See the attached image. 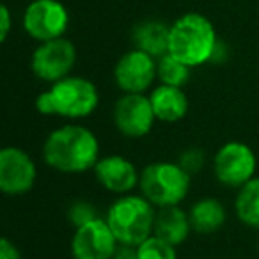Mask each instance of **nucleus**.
I'll return each instance as SVG.
<instances>
[{
    "instance_id": "obj_9",
    "label": "nucleus",
    "mask_w": 259,
    "mask_h": 259,
    "mask_svg": "<svg viewBox=\"0 0 259 259\" xmlns=\"http://www.w3.org/2000/svg\"><path fill=\"white\" fill-rule=\"evenodd\" d=\"M112 75L121 93L146 94L158 80V59L139 48H132L117 59Z\"/></svg>"
},
{
    "instance_id": "obj_8",
    "label": "nucleus",
    "mask_w": 259,
    "mask_h": 259,
    "mask_svg": "<svg viewBox=\"0 0 259 259\" xmlns=\"http://www.w3.org/2000/svg\"><path fill=\"white\" fill-rule=\"evenodd\" d=\"M76 64V48L68 37L37 43L30 55V71L39 82L48 85L73 75Z\"/></svg>"
},
{
    "instance_id": "obj_13",
    "label": "nucleus",
    "mask_w": 259,
    "mask_h": 259,
    "mask_svg": "<svg viewBox=\"0 0 259 259\" xmlns=\"http://www.w3.org/2000/svg\"><path fill=\"white\" fill-rule=\"evenodd\" d=\"M94 180L112 195H124L139 190L141 169L124 155H101L93 169Z\"/></svg>"
},
{
    "instance_id": "obj_16",
    "label": "nucleus",
    "mask_w": 259,
    "mask_h": 259,
    "mask_svg": "<svg viewBox=\"0 0 259 259\" xmlns=\"http://www.w3.org/2000/svg\"><path fill=\"white\" fill-rule=\"evenodd\" d=\"M192 224L190 217H188V209H183L180 206H167V208H160L156 211V222H155V234L163 238L169 243L183 245L185 241L190 238Z\"/></svg>"
},
{
    "instance_id": "obj_11",
    "label": "nucleus",
    "mask_w": 259,
    "mask_h": 259,
    "mask_svg": "<svg viewBox=\"0 0 259 259\" xmlns=\"http://www.w3.org/2000/svg\"><path fill=\"white\" fill-rule=\"evenodd\" d=\"M23 30L37 43L64 37L69 13L59 0H32L23 11Z\"/></svg>"
},
{
    "instance_id": "obj_24",
    "label": "nucleus",
    "mask_w": 259,
    "mask_h": 259,
    "mask_svg": "<svg viewBox=\"0 0 259 259\" xmlns=\"http://www.w3.org/2000/svg\"><path fill=\"white\" fill-rule=\"evenodd\" d=\"M13 29V16L6 4L0 6V41L4 43Z\"/></svg>"
},
{
    "instance_id": "obj_14",
    "label": "nucleus",
    "mask_w": 259,
    "mask_h": 259,
    "mask_svg": "<svg viewBox=\"0 0 259 259\" xmlns=\"http://www.w3.org/2000/svg\"><path fill=\"white\" fill-rule=\"evenodd\" d=\"M151 100L153 110L160 122L174 124L181 119L187 117L190 110V101L185 93V87L165 85V83H156L148 93Z\"/></svg>"
},
{
    "instance_id": "obj_19",
    "label": "nucleus",
    "mask_w": 259,
    "mask_h": 259,
    "mask_svg": "<svg viewBox=\"0 0 259 259\" xmlns=\"http://www.w3.org/2000/svg\"><path fill=\"white\" fill-rule=\"evenodd\" d=\"M192 68L181 62L180 59L165 54L158 59V83L174 87H185L190 82Z\"/></svg>"
},
{
    "instance_id": "obj_20",
    "label": "nucleus",
    "mask_w": 259,
    "mask_h": 259,
    "mask_svg": "<svg viewBox=\"0 0 259 259\" xmlns=\"http://www.w3.org/2000/svg\"><path fill=\"white\" fill-rule=\"evenodd\" d=\"M137 255L139 259H178V247L151 234L148 240L137 245Z\"/></svg>"
},
{
    "instance_id": "obj_18",
    "label": "nucleus",
    "mask_w": 259,
    "mask_h": 259,
    "mask_svg": "<svg viewBox=\"0 0 259 259\" xmlns=\"http://www.w3.org/2000/svg\"><path fill=\"white\" fill-rule=\"evenodd\" d=\"M233 211L243 226L259 229V176H254L236 190Z\"/></svg>"
},
{
    "instance_id": "obj_17",
    "label": "nucleus",
    "mask_w": 259,
    "mask_h": 259,
    "mask_svg": "<svg viewBox=\"0 0 259 259\" xmlns=\"http://www.w3.org/2000/svg\"><path fill=\"white\" fill-rule=\"evenodd\" d=\"M169 32L170 25H167L162 20H146L135 25L132 39L134 48L153 55L155 59L163 57L169 54Z\"/></svg>"
},
{
    "instance_id": "obj_21",
    "label": "nucleus",
    "mask_w": 259,
    "mask_h": 259,
    "mask_svg": "<svg viewBox=\"0 0 259 259\" xmlns=\"http://www.w3.org/2000/svg\"><path fill=\"white\" fill-rule=\"evenodd\" d=\"M68 222L71 224L73 227H78V226H83V224L91 222L94 219H100V209L96 208V204L87 199H76L69 204L68 208Z\"/></svg>"
},
{
    "instance_id": "obj_5",
    "label": "nucleus",
    "mask_w": 259,
    "mask_h": 259,
    "mask_svg": "<svg viewBox=\"0 0 259 259\" xmlns=\"http://www.w3.org/2000/svg\"><path fill=\"white\" fill-rule=\"evenodd\" d=\"M192 188V174L178 162L156 160L141 169L139 192L156 209L180 206L188 197Z\"/></svg>"
},
{
    "instance_id": "obj_6",
    "label": "nucleus",
    "mask_w": 259,
    "mask_h": 259,
    "mask_svg": "<svg viewBox=\"0 0 259 259\" xmlns=\"http://www.w3.org/2000/svg\"><path fill=\"white\" fill-rule=\"evenodd\" d=\"M213 176L222 187L238 190L247 181L257 176V155L247 142H224L211 160Z\"/></svg>"
},
{
    "instance_id": "obj_25",
    "label": "nucleus",
    "mask_w": 259,
    "mask_h": 259,
    "mask_svg": "<svg viewBox=\"0 0 259 259\" xmlns=\"http://www.w3.org/2000/svg\"><path fill=\"white\" fill-rule=\"evenodd\" d=\"M110 259H139L137 247H134V245L119 243L117 248H115V252H114V255H112Z\"/></svg>"
},
{
    "instance_id": "obj_22",
    "label": "nucleus",
    "mask_w": 259,
    "mask_h": 259,
    "mask_svg": "<svg viewBox=\"0 0 259 259\" xmlns=\"http://www.w3.org/2000/svg\"><path fill=\"white\" fill-rule=\"evenodd\" d=\"M178 163L187 170L188 174H197L204 169L206 165V153L201 148H187L178 155Z\"/></svg>"
},
{
    "instance_id": "obj_2",
    "label": "nucleus",
    "mask_w": 259,
    "mask_h": 259,
    "mask_svg": "<svg viewBox=\"0 0 259 259\" xmlns=\"http://www.w3.org/2000/svg\"><path fill=\"white\" fill-rule=\"evenodd\" d=\"M100 100V89L93 80L82 75H69L37 94L34 108L45 117L82 121L98 110Z\"/></svg>"
},
{
    "instance_id": "obj_1",
    "label": "nucleus",
    "mask_w": 259,
    "mask_h": 259,
    "mask_svg": "<svg viewBox=\"0 0 259 259\" xmlns=\"http://www.w3.org/2000/svg\"><path fill=\"white\" fill-rule=\"evenodd\" d=\"M101 158V142L89 126L68 121L57 126L41 144V160L59 174H83Z\"/></svg>"
},
{
    "instance_id": "obj_15",
    "label": "nucleus",
    "mask_w": 259,
    "mask_h": 259,
    "mask_svg": "<svg viewBox=\"0 0 259 259\" xmlns=\"http://www.w3.org/2000/svg\"><path fill=\"white\" fill-rule=\"evenodd\" d=\"M192 231L195 234L208 236L220 231L227 222V208L217 197H201L188 208Z\"/></svg>"
},
{
    "instance_id": "obj_7",
    "label": "nucleus",
    "mask_w": 259,
    "mask_h": 259,
    "mask_svg": "<svg viewBox=\"0 0 259 259\" xmlns=\"http://www.w3.org/2000/svg\"><path fill=\"white\" fill-rule=\"evenodd\" d=\"M156 121L158 119L148 94L122 93L112 107L114 128L130 141L148 137L155 128Z\"/></svg>"
},
{
    "instance_id": "obj_12",
    "label": "nucleus",
    "mask_w": 259,
    "mask_h": 259,
    "mask_svg": "<svg viewBox=\"0 0 259 259\" xmlns=\"http://www.w3.org/2000/svg\"><path fill=\"white\" fill-rule=\"evenodd\" d=\"M119 241L108 227L105 217L75 227L69 241L73 259H110Z\"/></svg>"
},
{
    "instance_id": "obj_3",
    "label": "nucleus",
    "mask_w": 259,
    "mask_h": 259,
    "mask_svg": "<svg viewBox=\"0 0 259 259\" xmlns=\"http://www.w3.org/2000/svg\"><path fill=\"white\" fill-rule=\"evenodd\" d=\"M217 47V30L204 15L187 13L170 23L169 54L192 69L211 62Z\"/></svg>"
},
{
    "instance_id": "obj_10",
    "label": "nucleus",
    "mask_w": 259,
    "mask_h": 259,
    "mask_svg": "<svg viewBox=\"0 0 259 259\" xmlns=\"http://www.w3.org/2000/svg\"><path fill=\"white\" fill-rule=\"evenodd\" d=\"M37 181V163L29 151L6 146L0 151V192L8 197H22Z\"/></svg>"
},
{
    "instance_id": "obj_4",
    "label": "nucleus",
    "mask_w": 259,
    "mask_h": 259,
    "mask_svg": "<svg viewBox=\"0 0 259 259\" xmlns=\"http://www.w3.org/2000/svg\"><path fill=\"white\" fill-rule=\"evenodd\" d=\"M158 209L141 194L117 195L108 204L105 220L119 243L137 247L151 234H155V222Z\"/></svg>"
},
{
    "instance_id": "obj_23",
    "label": "nucleus",
    "mask_w": 259,
    "mask_h": 259,
    "mask_svg": "<svg viewBox=\"0 0 259 259\" xmlns=\"http://www.w3.org/2000/svg\"><path fill=\"white\" fill-rule=\"evenodd\" d=\"M0 259H23V254L15 241L9 238H2L0 240Z\"/></svg>"
}]
</instances>
